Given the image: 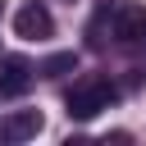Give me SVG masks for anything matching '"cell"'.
<instances>
[{
	"label": "cell",
	"instance_id": "5b68a950",
	"mask_svg": "<svg viewBox=\"0 0 146 146\" xmlns=\"http://www.w3.org/2000/svg\"><path fill=\"white\" fill-rule=\"evenodd\" d=\"M41 128H46L41 110H14V114L0 123V137H5V141H32Z\"/></svg>",
	"mask_w": 146,
	"mask_h": 146
},
{
	"label": "cell",
	"instance_id": "277c9868",
	"mask_svg": "<svg viewBox=\"0 0 146 146\" xmlns=\"http://www.w3.org/2000/svg\"><path fill=\"white\" fill-rule=\"evenodd\" d=\"M32 78H36V68L23 55H5L0 59V96H23L32 87Z\"/></svg>",
	"mask_w": 146,
	"mask_h": 146
},
{
	"label": "cell",
	"instance_id": "6da1fadb",
	"mask_svg": "<svg viewBox=\"0 0 146 146\" xmlns=\"http://www.w3.org/2000/svg\"><path fill=\"white\" fill-rule=\"evenodd\" d=\"M114 100H119V91H114V82L100 78V73H87V78H78V82L64 91V110H68V119H78V123L96 119V114L110 110Z\"/></svg>",
	"mask_w": 146,
	"mask_h": 146
},
{
	"label": "cell",
	"instance_id": "8992f818",
	"mask_svg": "<svg viewBox=\"0 0 146 146\" xmlns=\"http://www.w3.org/2000/svg\"><path fill=\"white\" fill-rule=\"evenodd\" d=\"M68 68H78V55H73V50H64V55H50V59L41 64V73H46V78H59V73H68Z\"/></svg>",
	"mask_w": 146,
	"mask_h": 146
},
{
	"label": "cell",
	"instance_id": "7a4b0ae2",
	"mask_svg": "<svg viewBox=\"0 0 146 146\" xmlns=\"http://www.w3.org/2000/svg\"><path fill=\"white\" fill-rule=\"evenodd\" d=\"M110 32L123 50H146V5H119Z\"/></svg>",
	"mask_w": 146,
	"mask_h": 146
},
{
	"label": "cell",
	"instance_id": "3957f363",
	"mask_svg": "<svg viewBox=\"0 0 146 146\" xmlns=\"http://www.w3.org/2000/svg\"><path fill=\"white\" fill-rule=\"evenodd\" d=\"M14 32H18L23 41H46V36L55 32V18H50V9H46L41 0H27V5H18V14H14Z\"/></svg>",
	"mask_w": 146,
	"mask_h": 146
}]
</instances>
